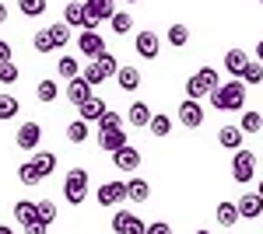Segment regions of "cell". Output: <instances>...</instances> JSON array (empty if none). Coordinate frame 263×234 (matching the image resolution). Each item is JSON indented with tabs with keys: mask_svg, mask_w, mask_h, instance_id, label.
<instances>
[{
	"mask_svg": "<svg viewBox=\"0 0 263 234\" xmlns=\"http://www.w3.org/2000/svg\"><path fill=\"white\" fill-rule=\"evenodd\" d=\"M144 227L147 224L137 214H130V210H116L112 214V231L116 234H144Z\"/></svg>",
	"mask_w": 263,
	"mask_h": 234,
	"instance_id": "obj_6",
	"label": "cell"
},
{
	"mask_svg": "<svg viewBox=\"0 0 263 234\" xmlns=\"http://www.w3.org/2000/svg\"><path fill=\"white\" fill-rule=\"evenodd\" d=\"M95 199H99V206H109V210L120 206L123 199H126V182H102Z\"/></svg>",
	"mask_w": 263,
	"mask_h": 234,
	"instance_id": "obj_7",
	"label": "cell"
},
{
	"mask_svg": "<svg viewBox=\"0 0 263 234\" xmlns=\"http://www.w3.org/2000/svg\"><path fill=\"white\" fill-rule=\"evenodd\" d=\"M32 217H35V203H32V199H21V203H14V220H18V224H28Z\"/></svg>",
	"mask_w": 263,
	"mask_h": 234,
	"instance_id": "obj_35",
	"label": "cell"
},
{
	"mask_svg": "<svg viewBox=\"0 0 263 234\" xmlns=\"http://www.w3.org/2000/svg\"><path fill=\"white\" fill-rule=\"evenodd\" d=\"M214 217H218V224H221V227H232V224H239V220H242L239 210H235V203H218Z\"/></svg>",
	"mask_w": 263,
	"mask_h": 234,
	"instance_id": "obj_23",
	"label": "cell"
},
{
	"mask_svg": "<svg viewBox=\"0 0 263 234\" xmlns=\"http://www.w3.org/2000/svg\"><path fill=\"white\" fill-rule=\"evenodd\" d=\"M63 196L70 206H81L84 196H88V172L84 168H70L67 178H63Z\"/></svg>",
	"mask_w": 263,
	"mask_h": 234,
	"instance_id": "obj_3",
	"label": "cell"
},
{
	"mask_svg": "<svg viewBox=\"0 0 263 234\" xmlns=\"http://www.w3.org/2000/svg\"><path fill=\"white\" fill-rule=\"evenodd\" d=\"M46 231H49V224H42L39 217H32V220L25 224V234H46Z\"/></svg>",
	"mask_w": 263,
	"mask_h": 234,
	"instance_id": "obj_44",
	"label": "cell"
},
{
	"mask_svg": "<svg viewBox=\"0 0 263 234\" xmlns=\"http://www.w3.org/2000/svg\"><path fill=\"white\" fill-rule=\"evenodd\" d=\"M18 80V67L7 59V63H0V84H14Z\"/></svg>",
	"mask_w": 263,
	"mask_h": 234,
	"instance_id": "obj_43",
	"label": "cell"
},
{
	"mask_svg": "<svg viewBox=\"0 0 263 234\" xmlns=\"http://www.w3.org/2000/svg\"><path fill=\"white\" fill-rule=\"evenodd\" d=\"M95 63H99V70H102V74H105V77H112V74L120 70V63H116V56H112L109 49H102L99 56H95Z\"/></svg>",
	"mask_w": 263,
	"mask_h": 234,
	"instance_id": "obj_31",
	"label": "cell"
},
{
	"mask_svg": "<svg viewBox=\"0 0 263 234\" xmlns=\"http://www.w3.org/2000/svg\"><path fill=\"white\" fill-rule=\"evenodd\" d=\"M35 217H39L42 224H53V220H57V203H49V199H39V203H35Z\"/></svg>",
	"mask_w": 263,
	"mask_h": 234,
	"instance_id": "obj_36",
	"label": "cell"
},
{
	"mask_svg": "<svg viewBox=\"0 0 263 234\" xmlns=\"http://www.w3.org/2000/svg\"><path fill=\"white\" fill-rule=\"evenodd\" d=\"M144 234H172V227L158 220V224H147V227H144Z\"/></svg>",
	"mask_w": 263,
	"mask_h": 234,
	"instance_id": "obj_45",
	"label": "cell"
},
{
	"mask_svg": "<svg viewBox=\"0 0 263 234\" xmlns=\"http://www.w3.org/2000/svg\"><path fill=\"white\" fill-rule=\"evenodd\" d=\"M102 130H123V116L105 109V112H102V119H99V133H102Z\"/></svg>",
	"mask_w": 263,
	"mask_h": 234,
	"instance_id": "obj_40",
	"label": "cell"
},
{
	"mask_svg": "<svg viewBox=\"0 0 263 234\" xmlns=\"http://www.w3.org/2000/svg\"><path fill=\"white\" fill-rule=\"evenodd\" d=\"M63 25H67V28H84V11H81L78 0L63 7Z\"/></svg>",
	"mask_w": 263,
	"mask_h": 234,
	"instance_id": "obj_24",
	"label": "cell"
},
{
	"mask_svg": "<svg viewBox=\"0 0 263 234\" xmlns=\"http://www.w3.org/2000/svg\"><path fill=\"white\" fill-rule=\"evenodd\" d=\"M18 178H21V185H39V182H42V178H39V172L32 168V161L18 164Z\"/></svg>",
	"mask_w": 263,
	"mask_h": 234,
	"instance_id": "obj_38",
	"label": "cell"
},
{
	"mask_svg": "<svg viewBox=\"0 0 263 234\" xmlns=\"http://www.w3.org/2000/svg\"><path fill=\"white\" fill-rule=\"evenodd\" d=\"M218 84H221V80H218V70H214V67H203V70H197L193 77L186 80V98L200 101V98H203V95H211Z\"/></svg>",
	"mask_w": 263,
	"mask_h": 234,
	"instance_id": "obj_2",
	"label": "cell"
},
{
	"mask_svg": "<svg viewBox=\"0 0 263 234\" xmlns=\"http://www.w3.org/2000/svg\"><path fill=\"white\" fill-rule=\"evenodd\" d=\"M147 130H151V137L165 140L168 133H172V119H168V116H151V122H147Z\"/></svg>",
	"mask_w": 263,
	"mask_h": 234,
	"instance_id": "obj_25",
	"label": "cell"
},
{
	"mask_svg": "<svg viewBox=\"0 0 263 234\" xmlns=\"http://www.w3.org/2000/svg\"><path fill=\"white\" fill-rule=\"evenodd\" d=\"M260 4H263V0H260Z\"/></svg>",
	"mask_w": 263,
	"mask_h": 234,
	"instance_id": "obj_52",
	"label": "cell"
},
{
	"mask_svg": "<svg viewBox=\"0 0 263 234\" xmlns=\"http://www.w3.org/2000/svg\"><path fill=\"white\" fill-rule=\"evenodd\" d=\"M218 143L228 147V151H239V147H242V130H239V126H221V130H218Z\"/></svg>",
	"mask_w": 263,
	"mask_h": 234,
	"instance_id": "obj_21",
	"label": "cell"
},
{
	"mask_svg": "<svg viewBox=\"0 0 263 234\" xmlns=\"http://www.w3.org/2000/svg\"><path fill=\"white\" fill-rule=\"evenodd\" d=\"M0 234H14V231H11V227H7V224H0Z\"/></svg>",
	"mask_w": 263,
	"mask_h": 234,
	"instance_id": "obj_49",
	"label": "cell"
},
{
	"mask_svg": "<svg viewBox=\"0 0 263 234\" xmlns=\"http://www.w3.org/2000/svg\"><path fill=\"white\" fill-rule=\"evenodd\" d=\"M151 109H147V101H134L130 105V112H126V122L130 126H141V130H147V122H151Z\"/></svg>",
	"mask_w": 263,
	"mask_h": 234,
	"instance_id": "obj_16",
	"label": "cell"
},
{
	"mask_svg": "<svg viewBox=\"0 0 263 234\" xmlns=\"http://www.w3.org/2000/svg\"><path fill=\"white\" fill-rule=\"evenodd\" d=\"M260 196H263V178H260Z\"/></svg>",
	"mask_w": 263,
	"mask_h": 234,
	"instance_id": "obj_50",
	"label": "cell"
},
{
	"mask_svg": "<svg viewBox=\"0 0 263 234\" xmlns=\"http://www.w3.org/2000/svg\"><path fill=\"white\" fill-rule=\"evenodd\" d=\"M197 234H211V231H197Z\"/></svg>",
	"mask_w": 263,
	"mask_h": 234,
	"instance_id": "obj_51",
	"label": "cell"
},
{
	"mask_svg": "<svg viewBox=\"0 0 263 234\" xmlns=\"http://www.w3.org/2000/svg\"><path fill=\"white\" fill-rule=\"evenodd\" d=\"M239 80H242V84H263V63H260V59H249Z\"/></svg>",
	"mask_w": 263,
	"mask_h": 234,
	"instance_id": "obj_27",
	"label": "cell"
},
{
	"mask_svg": "<svg viewBox=\"0 0 263 234\" xmlns=\"http://www.w3.org/2000/svg\"><path fill=\"white\" fill-rule=\"evenodd\" d=\"M134 49H137V56H144V59H155L158 53H162V39L147 28V32H141L137 39H134Z\"/></svg>",
	"mask_w": 263,
	"mask_h": 234,
	"instance_id": "obj_10",
	"label": "cell"
},
{
	"mask_svg": "<svg viewBox=\"0 0 263 234\" xmlns=\"http://www.w3.org/2000/svg\"><path fill=\"white\" fill-rule=\"evenodd\" d=\"M88 133H91V130H88V122H84V119H74V122L67 126V140H70V143H84Z\"/></svg>",
	"mask_w": 263,
	"mask_h": 234,
	"instance_id": "obj_29",
	"label": "cell"
},
{
	"mask_svg": "<svg viewBox=\"0 0 263 234\" xmlns=\"http://www.w3.org/2000/svg\"><path fill=\"white\" fill-rule=\"evenodd\" d=\"M81 77L88 80V84H102V80H105V74L99 70V63H95V59H88V67H84V74H81Z\"/></svg>",
	"mask_w": 263,
	"mask_h": 234,
	"instance_id": "obj_41",
	"label": "cell"
},
{
	"mask_svg": "<svg viewBox=\"0 0 263 234\" xmlns=\"http://www.w3.org/2000/svg\"><path fill=\"white\" fill-rule=\"evenodd\" d=\"M147 196H151L147 178H130V182H126V199H134V203H147Z\"/></svg>",
	"mask_w": 263,
	"mask_h": 234,
	"instance_id": "obj_22",
	"label": "cell"
},
{
	"mask_svg": "<svg viewBox=\"0 0 263 234\" xmlns=\"http://www.w3.org/2000/svg\"><path fill=\"white\" fill-rule=\"evenodd\" d=\"M102 112H105V101H102L99 95H91L88 101H81V105H78V119H84V122H99Z\"/></svg>",
	"mask_w": 263,
	"mask_h": 234,
	"instance_id": "obj_15",
	"label": "cell"
},
{
	"mask_svg": "<svg viewBox=\"0 0 263 234\" xmlns=\"http://www.w3.org/2000/svg\"><path fill=\"white\" fill-rule=\"evenodd\" d=\"M81 11H84V28H91V32H95V25H99V21L112 18L116 4H112V0H84Z\"/></svg>",
	"mask_w": 263,
	"mask_h": 234,
	"instance_id": "obj_4",
	"label": "cell"
},
{
	"mask_svg": "<svg viewBox=\"0 0 263 234\" xmlns=\"http://www.w3.org/2000/svg\"><path fill=\"white\" fill-rule=\"evenodd\" d=\"M179 122L186 130H200L203 126V105L200 101H193V98H186L179 105Z\"/></svg>",
	"mask_w": 263,
	"mask_h": 234,
	"instance_id": "obj_9",
	"label": "cell"
},
{
	"mask_svg": "<svg viewBox=\"0 0 263 234\" xmlns=\"http://www.w3.org/2000/svg\"><path fill=\"white\" fill-rule=\"evenodd\" d=\"M88 98H91V84H88L81 74L67 80V101H70V105H81V101H88Z\"/></svg>",
	"mask_w": 263,
	"mask_h": 234,
	"instance_id": "obj_14",
	"label": "cell"
},
{
	"mask_svg": "<svg viewBox=\"0 0 263 234\" xmlns=\"http://www.w3.org/2000/svg\"><path fill=\"white\" fill-rule=\"evenodd\" d=\"M21 14H28V18H39V14H46V0H18Z\"/></svg>",
	"mask_w": 263,
	"mask_h": 234,
	"instance_id": "obj_39",
	"label": "cell"
},
{
	"mask_svg": "<svg viewBox=\"0 0 263 234\" xmlns=\"http://www.w3.org/2000/svg\"><path fill=\"white\" fill-rule=\"evenodd\" d=\"M18 147L21 151H35V147H39V140H42V126L39 122H21L18 126Z\"/></svg>",
	"mask_w": 263,
	"mask_h": 234,
	"instance_id": "obj_12",
	"label": "cell"
},
{
	"mask_svg": "<svg viewBox=\"0 0 263 234\" xmlns=\"http://www.w3.org/2000/svg\"><path fill=\"white\" fill-rule=\"evenodd\" d=\"M112 77L120 80L123 91H137V88H141V70H137V67H120Z\"/></svg>",
	"mask_w": 263,
	"mask_h": 234,
	"instance_id": "obj_19",
	"label": "cell"
},
{
	"mask_svg": "<svg viewBox=\"0 0 263 234\" xmlns=\"http://www.w3.org/2000/svg\"><path fill=\"white\" fill-rule=\"evenodd\" d=\"M253 175H256V154L239 147V151H235V157H232V178L246 185V182H253Z\"/></svg>",
	"mask_w": 263,
	"mask_h": 234,
	"instance_id": "obj_5",
	"label": "cell"
},
{
	"mask_svg": "<svg viewBox=\"0 0 263 234\" xmlns=\"http://www.w3.org/2000/svg\"><path fill=\"white\" fill-rule=\"evenodd\" d=\"M57 74H60L63 80H70V77H78V74H81V67H78V59H74V56H60Z\"/></svg>",
	"mask_w": 263,
	"mask_h": 234,
	"instance_id": "obj_32",
	"label": "cell"
},
{
	"mask_svg": "<svg viewBox=\"0 0 263 234\" xmlns=\"http://www.w3.org/2000/svg\"><path fill=\"white\" fill-rule=\"evenodd\" d=\"M207 98H211V105H214L218 112H242V105H246V84L239 77H232L228 84H218Z\"/></svg>",
	"mask_w": 263,
	"mask_h": 234,
	"instance_id": "obj_1",
	"label": "cell"
},
{
	"mask_svg": "<svg viewBox=\"0 0 263 234\" xmlns=\"http://www.w3.org/2000/svg\"><path fill=\"white\" fill-rule=\"evenodd\" d=\"M246 63H249V56H246L242 49H228V53H224V70H228L232 77H242Z\"/></svg>",
	"mask_w": 263,
	"mask_h": 234,
	"instance_id": "obj_18",
	"label": "cell"
},
{
	"mask_svg": "<svg viewBox=\"0 0 263 234\" xmlns=\"http://www.w3.org/2000/svg\"><path fill=\"white\" fill-rule=\"evenodd\" d=\"M109 25H112V32H116V35H126V32L134 28V18H130L126 11H112V18H109Z\"/></svg>",
	"mask_w": 263,
	"mask_h": 234,
	"instance_id": "obj_30",
	"label": "cell"
},
{
	"mask_svg": "<svg viewBox=\"0 0 263 234\" xmlns=\"http://www.w3.org/2000/svg\"><path fill=\"white\" fill-rule=\"evenodd\" d=\"M60 95V88H57V80H39V88H35V98H39L42 105H49V101H57Z\"/></svg>",
	"mask_w": 263,
	"mask_h": 234,
	"instance_id": "obj_28",
	"label": "cell"
},
{
	"mask_svg": "<svg viewBox=\"0 0 263 234\" xmlns=\"http://www.w3.org/2000/svg\"><path fill=\"white\" fill-rule=\"evenodd\" d=\"M235 210H239V217H246V220H256V217L263 214V196L260 193H242L239 203H235Z\"/></svg>",
	"mask_w": 263,
	"mask_h": 234,
	"instance_id": "obj_11",
	"label": "cell"
},
{
	"mask_svg": "<svg viewBox=\"0 0 263 234\" xmlns=\"http://www.w3.org/2000/svg\"><path fill=\"white\" fill-rule=\"evenodd\" d=\"M46 32H49V42H53V49H63V46L70 42V28H67L63 21H60V25H49Z\"/></svg>",
	"mask_w": 263,
	"mask_h": 234,
	"instance_id": "obj_26",
	"label": "cell"
},
{
	"mask_svg": "<svg viewBox=\"0 0 263 234\" xmlns=\"http://www.w3.org/2000/svg\"><path fill=\"white\" fill-rule=\"evenodd\" d=\"M0 25H7V7L0 4Z\"/></svg>",
	"mask_w": 263,
	"mask_h": 234,
	"instance_id": "obj_47",
	"label": "cell"
},
{
	"mask_svg": "<svg viewBox=\"0 0 263 234\" xmlns=\"http://www.w3.org/2000/svg\"><path fill=\"white\" fill-rule=\"evenodd\" d=\"M123 143H126V133H123V130H102V133H99V147L105 151V154L120 151Z\"/></svg>",
	"mask_w": 263,
	"mask_h": 234,
	"instance_id": "obj_17",
	"label": "cell"
},
{
	"mask_svg": "<svg viewBox=\"0 0 263 234\" xmlns=\"http://www.w3.org/2000/svg\"><path fill=\"white\" fill-rule=\"evenodd\" d=\"M18 109H21V105H18V98H14V95H0V119H14V116H18Z\"/></svg>",
	"mask_w": 263,
	"mask_h": 234,
	"instance_id": "obj_37",
	"label": "cell"
},
{
	"mask_svg": "<svg viewBox=\"0 0 263 234\" xmlns=\"http://www.w3.org/2000/svg\"><path fill=\"white\" fill-rule=\"evenodd\" d=\"M32 168L39 172V178H49L57 172V154H49V151H39V154L32 157Z\"/></svg>",
	"mask_w": 263,
	"mask_h": 234,
	"instance_id": "obj_20",
	"label": "cell"
},
{
	"mask_svg": "<svg viewBox=\"0 0 263 234\" xmlns=\"http://www.w3.org/2000/svg\"><path fill=\"white\" fill-rule=\"evenodd\" d=\"M112 168H120V172H137V168H141V151L130 147V143H123L120 151H112Z\"/></svg>",
	"mask_w": 263,
	"mask_h": 234,
	"instance_id": "obj_8",
	"label": "cell"
},
{
	"mask_svg": "<svg viewBox=\"0 0 263 234\" xmlns=\"http://www.w3.org/2000/svg\"><path fill=\"white\" fill-rule=\"evenodd\" d=\"M11 56H14V53H11V42H4V39H0V63H7Z\"/></svg>",
	"mask_w": 263,
	"mask_h": 234,
	"instance_id": "obj_46",
	"label": "cell"
},
{
	"mask_svg": "<svg viewBox=\"0 0 263 234\" xmlns=\"http://www.w3.org/2000/svg\"><path fill=\"white\" fill-rule=\"evenodd\" d=\"M239 130H242V133H260V130H263V116H260V112H242Z\"/></svg>",
	"mask_w": 263,
	"mask_h": 234,
	"instance_id": "obj_34",
	"label": "cell"
},
{
	"mask_svg": "<svg viewBox=\"0 0 263 234\" xmlns=\"http://www.w3.org/2000/svg\"><path fill=\"white\" fill-rule=\"evenodd\" d=\"M78 49H81V56H88V59H95L105 49V42H102V35L99 32H91V28H84L81 32V39H78Z\"/></svg>",
	"mask_w": 263,
	"mask_h": 234,
	"instance_id": "obj_13",
	"label": "cell"
},
{
	"mask_svg": "<svg viewBox=\"0 0 263 234\" xmlns=\"http://www.w3.org/2000/svg\"><path fill=\"white\" fill-rule=\"evenodd\" d=\"M256 59H260V63H263V39L256 42Z\"/></svg>",
	"mask_w": 263,
	"mask_h": 234,
	"instance_id": "obj_48",
	"label": "cell"
},
{
	"mask_svg": "<svg viewBox=\"0 0 263 234\" xmlns=\"http://www.w3.org/2000/svg\"><path fill=\"white\" fill-rule=\"evenodd\" d=\"M165 39L172 42V46H176V49H182V46H186V42H190V28H186V25H172V28H168V32H165Z\"/></svg>",
	"mask_w": 263,
	"mask_h": 234,
	"instance_id": "obj_33",
	"label": "cell"
},
{
	"mask_svg": "<svg viewBox=\"0 0 263 234\" xmlns=\"http://www.w3.org/2000/svg\"><path fill=\"white\" fill-rule=\"evenodd\" d=\"M32 46H35V53H53L49 32H46V28H39V32H35V39H32Z\"/></svg>",
	"mask_w": 263,
	"mask_h": 234,
	"instance_id": "obj_42",
	"label": "cell"
}]
</instances>
